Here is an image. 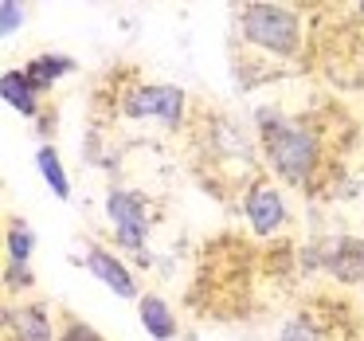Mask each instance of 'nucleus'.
Instances as JSON below:
<instances>
[{"mask_svg":"<svg viewBox=\"0 0 364 341\" xmlns=\"http://www.w3.org/2000/svg\"><path fill=\"white\" fill-rule=\"evenodd\" d=\"M36 165H40V177L48 181V189L55 192L59 200L71 196V181H67V173H63V161H59L55 145H40V153H36Z\"/></svg>","mask_w":364,"mask_h":341,"instance_id":"nucleus-12","label":"nucleus"},{"mask_svg":"<svg viewBox=\"0 0 364 341\" xmlns=\"http://www.w3.org/2000/svg\"><path fill=\"white\" fill-rule=\"evenodd\" d=\"M0 98L24 118H36V110H40V87L32 83V75L24 67H9L0 75Z\"/></svg>","mask_w":364,"mask_h":341,"instance_id":"nucleus-9","label":"nucleus"},{"mask_svg":"<svg viewBox=\"0 0 364 341\" xmlns=\"http://www.w3.org/2000/svg\"><path fill=\"white\" fill-rule=\"evenodd\" d=\"M20 24H24V4H12V0H4V4H0V36L9 40V36L16 32Z\"/></svg>","mask_w":364,"mask_h":341,"instance_id":"nucleus-17","label":"nucleus"},{"mask_svg":"<svg viewBox=\"0 0 364 341\" xmlns=\"http://www.w3.org/2000/svg\"><path fill=\"white\" fill-rule=\"evenodd\" d=\"M255 126L262 137V153H267L270 169L294 189H306L314 181L317 165H321V142L306 122L286 118L274 106H259L255 110Z\"/></svg>","mask_w":364,"mask_h":341,"instance_id":"nucleus-1","label":"nucleus"},{"mask_svg":"<svg viewBox=\"0 0 364 341\" xmlns=\"http://www.w3.org/2000/svg\"><path fill=\"white\" fill-rule=\"evenodd\" d=\"M28 75H32V83L40 90H48V87H55L63 75H71L75 71V59L71 56H55V51H43V56H36L32 63L24 67Z\"/></svg>","mask_w":364,"mask_h":341,"instance_id":"nucleus-11","label":"nucleus"},{"mask_svg":"<svg viewBox=\"0 0 364 341\" xmlns=\"http://www.w3.org/2000/svg\"><path fill=\"white\" fill-rule=\"evenodd\" d=\"M59 341H106V337L95 330V325L82 322V318H67V322H63V333H59Z\"/></svg>","mask_w":364,"mask_h":341,"instance_id":"nucleus-16","label":"nucleus"},{"mask_svg":"<svg viewBox=\"0 0 364 341\" xmlns=\"http://www.w3.org/2000/svg\"><path fill=\"white\" fill-rule=\"evenodd\" d=\"M122 110H126V118H153L161 126L176 130L184 122V90L173 83H141L122 98Z\"/></svg>","mask_w":364,"mask_h":341,"instance_id":"nucleus-3","label":"nucleus"},{"mask_svg":"<svg viewBox=\"0 0 364 341\" xmlns=\"http://www.w3.org/2000/svg\"><path fill=\"white\" fill-rule=\"evenodd\" d=\"M137 318L153 341H173L176 337V314L161 294H141L137 298Z\"/></svg>","mask_w":364,"mask_h":341,"instance_id":"nucleus-10","label":"nucleus"},{"mask_svg":"<svg viewBox=\"0 0 364 341\" xmlns=\"http://www.w3.org/2000/svg\"><path fill=\"white\" fill-rule=\"evenodd\" d=\"M239 32L255 51L274 59H294L301 48V20L286 4H247L239 12Z\"/></svg>","mask_w":364,"mask_h":341,"instance_id":"nucleus-2","label":"nucleus"},{"mask_svg":"<svg viewBox=\"0 0 364 341\" xmlns=\"http://www.w3.org/2000/svg\"><path fill=\"white\" fill-rule=\"evenodd\" d=\"M356 12H360V16H364V0H360V4H356Z\"/></svg>","mask_w":364,"mask_h":341,"instance_id":"nucleus-19","label":"nucleus"},{"mask_svg":"<svg viewBox=\"0 0 364 341\" xmlns=\"http://www.w3.org/2000/svg\"><path fill=\"white\" fill-rule=\"evenodd\" d=\"M243 212H247V220H251V228L259 231V236H270V231H278L286 224V204H282V196H278V189H270V184H251V189H247Z\"/></svg>","mask_w":364,"mask_h":341,"instance_id":"nucleus-8","label":"nucleus"},{"mask_svg":"<svg viewBox=\"0 0 364 341\" xmlns=\"http://www.w3.org/2000/svg\"><path fill=\"white\" fill-rule=\"evenodd\" d=\"M106 216L114 224V239L129 251H141L149 243V208L145 196L134 189H110L106 192Z\"/></svg>","mask_w":364,"mask_h":341,"instance_id":"nucleus-4","label":"nucleus"},{"mask_svg":"<svg viewBox=\"0 0 364 341\" xmlns=\"http://www.w3.org/2000/svg\"><path fill=\"white\" fill-rule=\"evenodd\" d=\"M4 322H9L12 341H59L55 318L43 302H24V306L4 310Z\"/></svg>","mask_w":364,"mask_h":341,"instance_id":"nucleus-7","label":"nucleus"},{"mask_svg":"<svg viewBox=\"0 0 364 341\" xmlns=\"http://www.w3.org/2000/svg\"><path fill=\"white\" fill-rule=\"evenodd\" d=\"M212 145L223 153V157H243V161H251V145H247L243 130H239L235 122H215V126H212Z\"/></svg>","mask_w":364,"mask_h":341,"instance_id":"nucleus-13","label":"nucleus"},{"mask_svg":"<svg viewBox=\"0 0 364 341\" xmlns=\"http://www.w3.org/2000/svg\"><path fill=\"white\" fill-rule=\"evenodd\" d=\"M4 283H9L12 290H24V286H32V271H28V263H12V259H9Z\"/></svg>","mask_w":364,"mask_h":341,"instance_id":"nucleus-18","label":"nucleus"},{"mask_svg":"<svg viewBox=\"0 0 364 341\" xmlns=\"http://www.w3.org/2000/svg\"><path fill=\"white\" fill-rule=\"evenodd\" d=\"M278 341H321V330H317L309 318H290L278 333Z\"/></svg>","mask_w":364,"mask_h":341,"instance_id":"nucleus-15","label":"nucleus"},{"mask_svg":"<svg viewBox=\"0 0 364 341\" xmlns=\"http://www.w3.org/2000/svg\"><path fill=\"white\" fill-rule=\"evenodd\" d=\"M87 271H90V275H95L110 294H118V298H137V278H134V271H129L114 251L90 243V247H87Z\"/></svg>","mask_w":364,"mask_h":341,"instance_id":"nucleus-6","label":"nucleus"},{"mask_svg":"<svg viewBox=\"0 0 364 341\" xmlns=\"http://www.w3.org/2000/svg\"><path fill=\"white\" fill-rule=\"evenodd\" d=\"M32 247H36V236L24 220H9V259L12 263H28L32 259Z\"/></svg>","mask_w":364,"mask_h":341,"instance_id":"nucleus-14","label":"nucleus"},{"mask_svg":"<svg viewBox=\"0 0 364 341\" xmlns=\"http://www.w3.org/2000/svg\"><path fill=\"white\" fill-rule=\"evenodd\" d=\"M317 255H321V267L329 271L333 278H341V283H348V286L364 283V239L329 236L321 247H317Z\"/></svg>","mask_w":364,"mask_h":341,"instance_id":"nucleus-5","label":"nucleus"}]
</instances>
